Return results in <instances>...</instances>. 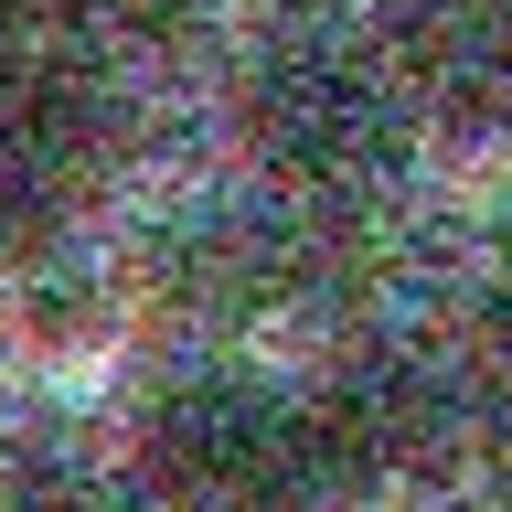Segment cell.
Here are the masks:
<instances>
[{
    "label": "cell",
    "instance_id": "cell-1",
    "mask_svg": "<svg viewBox=\"0 0 512 512\" xmlns=\"http://www.w3.org/2000/svg\"><path fill=\"white\" fill-rule=\"evenodd\" d=\"M416 128L384 86L363 32L342 22H278L235 75V171L299 224L374 214L384 192L416 171Z\"/></svg>",
    "mask_w": 512,
    "mask_h": 512
},
{
    "label": "cell",
    "instance_id": "cell-2",
    "mask_svg": "<svg viewBox=\"0 0 512 512\" xmlns=\"http://www.w3.org/2000/svg\"><path fill=\"white\" fill-rule=\"evenodd\" d=\"M118 470L150 512H278L331 502L310 470L299 374L256 363L246 342H182L160 352L118 416Z\"/></svg>",
    "mask_w": 512,
    "mask_h": 512
},
{
    "label": "cell",
    "instance_id": "cell-3",
    "mask_svg": "<svg viewBox=\"0 0 512 512\" xmlns=\"http://www.w3.org/2000/svg\"><path fill=\"white\" fill-rule=\"evenodd\" d=\"M128 160V64L64 0H0V235L54 246Z\"/></svg>",
    "mask_w": 512,
    "mask_h": 512
},
{
    "label": "cell",
    "instance_id": "cell-4",
    "mask_svg": "<svg viewBox=\"0 0 512 512\" xmlns=\"http://www.w3.org/2000/svg\"><path fill=\"white\" fill-rule=\"evenodd\" d=\"M299 416H310V470L342 512L438 502L480 448L448 331H342L299 374Z\"/></svg>",
    "mask_w": 512,
    "mask_h": 512
},
{
    "label": "cell",
    "instance_id": "cell-5",
    "mask_svg": "<svg viewBox=\"0 0 512 512\" xmlns=\"http://www.w3.org/2000/svg\"><path fill=\"white\" fill-rule=\"evenodd\" d=\"M310 235L267 192H203L150 235V299L171 310L182 342H256V320H278L310 278Z\"/></svg>",
    "mask_w": 512,
    "mask_h": 512
},
{
    "label": "cell",
    "instance_id": "cell-6",
    "mask_svg": "<svg viewBox=\"0 0 512 512\" xmlns=\"http://www.w3.org/2000/svg\"><path fill=\"white\" fill-rule=\"evenodd\" d=\"M363 43L416 150H512V0H374Z\"/></svg>",
    "mask_w": 512,
    "mask_h": 512
},
{
    "label": "cell",
    "instance_id": "cell-7",
    "mask_svg": "<svg viewBox=\"0 0 512 512\" xmlns=\"http://www.w3.org/2000/svg\"><path fill=\"white\" fill-rule=\"evenodd\" d=\"M0 512H150L139 480L118 470V448H86V438H11L0 448Z\"/></svg>",
    "mask_w": 512,
    "mask_h": 512
},
{
    "label": "cell",
    "instance_id": "cell-8",
    "mask_svg": "<svg viewBox=\"0 0 512 512\" xmlns=\"http://www.w3.org/2000/svg\"><path fill=\"white\" fill-rule=\"evenodd\" d=\"M448 363H459V384H470L480 438H512V246L491 256V278L470 288V310H459V331H448Z\"/></svg>",
    "mask_w": 512,
    "mask_h": 512
},
{
    "label": "cell",
    "instance_id": "cell-9",
    "mask_svg": "<svg viewBox=\"0 0 512 512\" xmlns=\"http://www.w3.org/2000/svg\"><path fill=\"white\" fill-rule=\"evenodd\" d=\"M118 64H182L224 32V0H64Z\"/></svg>",
    "mask_w": 512,
    "mask_h": 512
}]
</instances>
